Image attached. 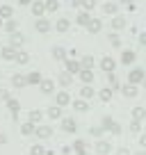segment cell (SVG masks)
Masks as SVG:
<instances>
[{
	"mask_svg": "<svg viewBox=\"0 0 146 155\" xmlns=\"http://www.w3.org/2000/svg\"><path fill=\"white\" fill-rule=\"evenodd\" d=\"M28 82V78H23V75H18V73H16V75H12V84H14V87H23V84Z\"/></svg>",
	"mask_w": 146,
	"mask_h": 155,
	"instance_id": "cell-2",
	"label": "cell"
},
{
	"mask_svg": "<svg viewBox=\"0 0 146 155\" xmlns=\"http://www.w3.org/2000/svg\"><path fill=\"white\" fill-rule=\"evenodd\" d=\"M37 135H39L41 139H46V137H50V128L48 126H39L37 128Z\"/></svg>",
	"mask_w": 146,
	"mask_h": 155,
	"instance_id": "cell-6",
	"label": "cell"
},
{
	"mask_svg": "<svg viewBox=\"0 0 146 155\" xmlns=\"http://www.w3.org/2000/svg\"><path fill=\"white\" fill-rule=\"evenodd\" d=\"M82 80H87V82H89V80H91V73H89V71H82Z\"/></svg>",
	"mask_w": 146,
	"mask_h": 155,
	"instance_id": "cell-28",
	"label": "cell"
},
{
	"mask_svg": "<svg viewBox=\"0 0 146 155\" xmlns=\"http://www.w3.org/2000/svg\"><path fill=\"white\" fill-rule=\"evenodd\" d=\"M5 141H7V135H5V132H0V144H5Z\"/></svg>",
	"mask_w": 146,
	"mask_h": 155,
	"instance_id": "cell-34",
	"label": "cell"
},
{
	"mask_svg": "<svg viewBox=\"0 0 146 155\" xmlns=\"http://www.w3.org/2000/svg\"><path fill=\"white\" fill-rule=\"evenodd\" d=\"M66 68H68V71H78V64H75V62H66Z\"/></svg>",
	"mask_w": 146,
	"mask_h": 155,
	"instance_id": "cell-24",
	"label": "cell"
},
{
	"mask_svg": "<svg viewBox=\"0 0 146 155\" xmlns=\"http://www.w3.org/2000/svg\"><path fill=\"white\" fill-rule=\"evenodd\" d=\"M75 110H87V103H85V101H78V103H75Z\"/></svg>",
	"mask_w": 146,
	"mask_h": 155,
	"instance_id": "cell-25",
	"label": "cell"
},
{
	"mask_svg": "<svg viewBox=\"0 0 146 155\" xmlns=\"http://www.w3.org/2000/svg\"><path fill=\"white\" fill-rule=\"evenodd\" d=\"M66 28H68L66 21H59V23H57V30H59V32H66Z\"/></svg>",
	"mask_w": 146,
	"mask_h": 155,
	"instance_id": "cell-22",
	"label": "cell"
},
{
	"mask_svg": "<svg viewBox=\"0 0 146 155\" xmlns=\"http://www.w3.org/2000/svg\"><path fill=\"white\" fill-rule=\"evenodd\" d=\"M21 5H30V2H32V0H18Z\"/></svg>",
	"mask_w": 146,
	"mask_h": 155,
	"instance_id": "cell-35",
	"label": "cell"
},
{
	"mask_svg": "<svg viewBox=\"0 0 146 155\" xmlns=\"http://www.w3.org/2000/svg\"><path fill=\"white\" fill-rule=\"evenodd\" d=\"M62 128H64V130H68V132H73V130H75V123H73L71 119H66V121L62 123Z\"/></svg>",
	"mask_w": 146,
	"mask_h": 155,
	"instance_id": "cell-14",
	"label": "cell"
},
{
	"mask_svg": "<svg viewBox=\"0 0 146 155\" xmlns=\"http://www.w3.org/2000/svg\"><path fill=\"white\" fill-rule=\"evenodd\" d=\"M68 103V94H59L57 96V105H66Z\"/></svg>",
	"mask_w": 146,
	"mask_h": 155,
	"instance_id": "cell-17",
	"label": "cell"
},
{
	"mask_svg": "<svg viewBox=\"0 0 146 155\" xmlns=\"http://www.w3.org/2000/svg\"><path fill=\"white\" fill-rule=\"evenodd\" d=\"M48 28H50V23H48V21H44V18H39V21H37V30H39V32H48Z\"/></svg>",
	"mask_w": 146,
	"mask_h": 155,
	"instance_id": "cell-10",
	"label": "cell"
},
{
	"mask_svg": "<svg viewBox=\"0 0 146 155\" xmlns=\"http://www.w3.org/2000/svg\"><path fill=\"white\" fill-rule=\"evenodd\" d=\"M21 44H23V34H18V32H12V46L16 48V46H21Z\"/></svg>",
	"mask_w": 146,
	"mask_h": 155,
	"instance_id": "cell-7",
	"label": "cell"
},
{
	"mask_svg": "<svg viewBox=\"0 0 146 155\" xmlns=\"http://www.w3.org/2000/svg\"><path fill=\"white\" fill-rule=\"evenodd\" d=\"M141 44H146V34H141Z\"/></svg>",
	"mask_w": 146,
	"mask_h": 155,
	"instance_id": "cell-36",
	"label": "cell"
},
{
	"mask_svg": "<svg viewBox=\"0 0 146 155\" xmlns=\"http://www.w3.org/2000/svg\"><path fill=\"white\" fill-rule=\"evenodd\" d=\"M2 21H5V18H2V16H0V28H2V25H5V23H2Z\"/></svg>",
	"mask_w": 146,
	"mask_h": 155,
	"instance_id": "cell-37",
	"label": "cell"
},
{
	"mask_svg": "<svg viewBox=\"0 0 146 155\" xmlns=\"http://www.w3.org/2000/svg\"><path fill=\"white\" fill-rule=\"evenodd\" d=\"M141 78H144V71H141V68H135V71H130V82H139Z\"/></svg>",
	"mask_w": 146,
	"mask_h": 155,
	"instance_id": "cell-3",
	"label": "cell"
},
{
	"mask_svg": "<svg viewBox=\"0 0 146 155\" xmlns=\"http://www.w3.org/2000/svg\"><path fill=\"white\" fill-rule=\"evenodd\" d=\"M7 107H9V112L12 114H14V112H18V101H16V98H7Z\"/></svg>",
	"mask_w": 146,
	"mask_h": 155,
	"instance_id": "cell-5",
	"label": "cell"
},
{
	"mask_svg": "<svg viewBox=\"0 0 146 155\" xmlns=\"http://www.w3.org/2000/svg\"><path fill=\"white\" fill-rule=\"evenodd\" d=\"M0 75H2V73H0Z\"/></svg>",
	"mask_w": 146,
	"mask_h": 155,
	"instance_id": "cell-39",
	"label": "cell"
},
{
	"mask_svg": "<svg viewBox=\"0 0 146 155\" xmlns=\"http://www.w3.org/2000/svg\"><path fill=\"white\" fill-rule=\"evenodd\" d=\"M132 59H135V53H123V62L126 64H130Z\"/></svg>",
	"mask_w": 146,
	"mask_h": 155,
	"instance_id": "cell-20",
	"label": "cell"
},
{
	"mask_svg": "<svg viewBox=\"0 0 146 155\" xmlns=\"http://www.w3.org/2000/svg\"><path fill=\"white\" fill-rule=\"evenodd\" d=\"M48 116H53V119H57V116H59V107H53V110L48 112Z\"/></svg>",
	"mask_w": 146,
	"mask_h": 155,
	"instance_id": "cell-23",
	"label": "cell"
},
{
	"mask_svg": "<svg viewBox=\"0 0 146 155\" xmlns=\"http://www.w3.org/2000/svg\"><path fill=\"white\" fill-rule=\"evenodd\" d=\"M30 153H32V155H44V148H41V146H32Z\"/></svg>",
	"mask_w": 146,
	"mask_h": 155,
	"instance_id": "cell-21",
	"label": "cell"
},
{
	"mask_svg": "<svg viewBox=\"0 0 146 155\" xmlns=\"http://www.w3.org/2000/svg\"><path fill=\"white\" fill-rule=\"evenodd\" d=\"M44 9H46V5H44V2H32V12H34L37 16H41V14H44Z\"/></svg>",
	"mask_w": 146,
	"mask_h": 155,
	"instance_id": "cell-8",
	"label": "cell"
},
{
	"mask_svg": "<svg viewBox=\"0 0 146 155\" xmlns=\"http://www.w3.org/2000/svg\"><path fill=\"white\" fill-rule=\"evenodd\" d=\"M89 28H91V30H94V32H96V30H98V28H101V23H98V21H94V23H91V25H89Z\"/></svg>",
	"mask_w": 146,
	"mask_h": 155,
	"instance_id": "cell-32",
	"label": "cell"
},
{
	"mask_svg": "<svg viewBox=\"0 0 146 155\" xmlns=\"http://www.w3.org/2000/svg\"><path fill=\"white\" fill-rule=\"evenodd\" d=\"M126 96H135V87H126Z\"/></svg>",
	"mask_w": 146,
	"mask_h": 155,
	"instance_id": "cell-29",
	"label": "cell"
},
{
	"mask_svg": "<svg viewBox=\"0 0 146 155\" xmlns=\"http://www.w3.org/2000/svg\"><path fill=\"white\" fill-rule=\"evenodd\" d=\"M7 98H9V96H7V91H5V89H0V101H7Z\"/></svg>",
	"mask_w": 146,
	"mask_h": 155,
	"instance_id": "cell-31",
	"label": "cell"
},
{
	"mask_svg": "<svg viewBox=\"0 0 146 155\" xmlns=\"http://www.w3.org/2000/svg\"><path fill=\"white\" fill-rule=\"evenodd\" d=\"M28 53H25V50H18V53H16V62H18V64H25V62H28Z\"/></svg>",
	"mask_w": 146,
	"mask_h": 155,
	"instance_id": "cell-12",
	"label": "cell"
},
{
	"mask_svg": "<svg viewBox=\"0 0 146 155\" xmlns=\"http://www.w3.org/2000/svg\"><path fill=\"white\" fill-rule=\"evenodd\" d=\"M112 66H114V62H112L110 57H105V59H103V68H105V71H112Z\"/></svg>",
	"mask_w": 146,
	"mask_h": 155,
	"instance_id": "cell-16",
	"label": "cell"
},
{
	"mask_svg": "<svg viewBox=\"0 0 146 155\" xmlns=\"http://www.w3.org/2000/svg\"><path fill=\"white\" fill-rule=\"evenodd\" d=\"M75 150H78V153H82V150H85V144H82V141H78V144H75Z\"/></svg>",
	"mask_w": 146,
	"mask_h": 155,
	"instance_id": "cell-30",
	"label": "cell"
},
{
	"mask_svg": "<svg viewBox=\"0 0 146 155\" xmlns=\"http://www.w3.org/2000/svg\"><path fill=\"white\" fill-rule=\"evenodd\" d=\"M0 16H2V18H12V7L9 5H0Z\"/></svg>",
	"mask_w": 146,
	"mask_h": 155,
	"instance_id": "cell-9",
	"label": "cell"
},
{
	"mask_svg": "<svg viewBox=\"0 0 146 155\" xmlns=\"http://www.w3.org/2000/svg\"><path fill=\"white\" fill-rule=\"evenodd\" d=\"M59 82H62V84H68V82H71V78H68V75H66V73H64V75H62V78H59Z\"/></svg>",
	"mask_w": 146,
	"mask_h": 155,
	"instance_id": "cell-27",
	"label": "cell"
},
{
	"mask_svg": "<svg viewBox=\"0 0 146 155\" xmlns=\"http://www.w3.org/2000/svg\"><path fill=\"white\" fill-rule=\"evenodd\" d=\"M46 9H48V12H55V9H57V2H55V0H48V2H46Z\"/></svg>",
	"mask_w": 146,
	"mask_h": 155,
	"instance_id": "cell-19",
	"label": "cell"
},
{
	"mask_svg": "<svg viewBox=\"0 0 146 155\" xmlns=\"http://www.w3.org/2000/svg\"><path fill=\"white\" fill-rule=\"evenodd\" d=\"M53 55H55V57H64V48H55Z\"/></svg>",
	"mask_w": 146,
	"mask_h": 155,
	"instance_id": "cell-26",
	"label": "cell"
},
{
	"mask_svg": "<svg viewBox=\"0 0 146 155\" xmlns=\"http://www.w3.org/2000/svg\"><path fill=\"white\" fill-rule=\"evenodd\" d=\"M28 82L30 84H39L41 82V75H39V73H30V75H28Z\"/></svg>",
	"mask_w": 146,
	"mask_h": 155,
	"instance_id": "cell-13",
	"label": "cell"
},
{
	"mask_svg": "<svg viewBox=\"0 0 146 155\" xmlns=\"http://www.w3.org/2000/svg\"><path fill=\"white\" fill-rule=\"evenodd\" d=\"M16 53L18 50L14 46H7V48H2V59H16Z\"/></svg>",
	"mask_w": 146,
	"mask_h": 155,
	"instance_id": "cell-1",
	"label": "cell"
},
{
	"mask_svg": "<svg viewBox=\"0 0 146 155\" xmlns=\"http://www.w3.org/2000/svg\"><path fill=\"white\" fill-rule=\"evenodd\" d=\"M41 91H44V94H50V91H53V82H50V80H41Z\"/></svg>",
	"mask_w": 146,
	"mask_h": 155,
	"instance_id": "cell-11",
	"label": "cell"
},
{
	"mask_svg": "<svg viewBox=\"0 0 146 155\" xmlns=\"http://www.w3.org/2000/svg\"><path fill=\"white\" fill-rule=\"evenodd\" d=\"M114 28H123V18H117V21H114Z\"/></svg>",
	"mask_w": 146,
	"mask_h": 155,
	"instance_id": "cell-33",
	"label": "cell"
},
{
	"mask_svg": "<svg viewBox=\"0 0 146 155\" xmlns=\"http://www.w3.org/2000/svg\"><path fill=\"white\" fill-rule=\"evenodd\" d=\"M0 59H2V50H0Z\"/></svg>",
	"mask_w": 146,
	"mask_h": 155,
	"instance_id": "cell-38",
	"label": "cell"
},
{
	"mask_svg": "<svg viewBox=\"0 0 146 155\" xmlns=\"http://www.w3.org/2000/svg\"><path fill=\"white\" fill-rule=\"evenodd\" d=\"M16 28H18V25H16V21H7V23H5V30H7V32H16Z\"/></svg>",
	"mask_w": 146,
	"mask_h": 155,
	"instance_id": "cell-15",
	"label": "cell"
},
{
	"mask_svg": "<svg viewBox=\"0 0 146 155\" xmlns=\"http://www.w3.org/2000/svg\"><path fill=\"white\" fill-rule=\"evenodd\" d=\"M39 119H41V112H30V121L32 123H37Z\"/></svg>",
	"mask_w": 146,
	"mask_h": 155,
	"instance_id": "cell-18",
	"label": "cell"
},
{
	"mask_svg": "<svg viewBox=\"0 0 146 155\" xmlns=\"http://www.w3.org/2000/svg\"><path fill=\"white\" fill-rule=\"evenodd\" d=\"M34 130H37V128H34L32 121H28V123H23V126H21V132H23V135H32Z\"/></svg>",
	"mask_w": 146,
	"mask_h": 155,
	"instance_id": "cell-4",
	"label": "cell"
}]
</instances>
